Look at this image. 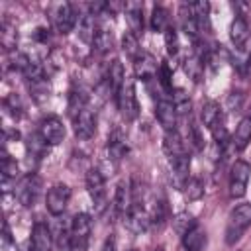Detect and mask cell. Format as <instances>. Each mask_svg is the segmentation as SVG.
Segmentation results:
<instances>
[{"label": "cell", "mask_w": 251, "mask_h": 251, "mask_svg": "<svg viewBox=\"0 0 251 251\" xmlns=\"http://www.w3.org/2000/svg\"><path fill=\"white\" fill-rule=\"evenodd\" d=\"M90 231H92V220L88 214L80 212L73 216L71 227H69V247L71 251H86L88 241H90Z\"/></svg>", "instance_id": "6da1fadb"}, {"label": "cell", "mask_w": 251, "mask_h": 251, "mask_svg": "<svg viewBox=\"0 0 251 251\" xmlns=\"http://www.w3.org/2000/svg\"><path fill=\"white\" fill-rule=\"evenodd\" d=\"M251 226V204H239L231 210L226 226V243L233 245L239 241V237L245 233V229Z\"/></svg>", "instance_id": "7a4b0ae2"}, {"label": "cell", "mask_w": 251, "mask_h": 251, "mask_svg": "<svg viewBox=\"0 0 251 251\" xmlns=\"http://www.w3.org/2000/svg\"><path fill=\"white\" fill-rule=\"evenodd\" d=\"M116 102H118V110L124 116V120H135L139 114V104H137V96H135V86L133 80L126 76V80L122 82V86L116 92Z\"/></svg>", "instance_id": "3957f363"}, {"label": "cell", "mask_w": 251, "mask_h": 251, "mask_svg": "<svg viewBox=\"0 0 251 251\" xmlns=\"http://www.w3.org/2000/svg\"><path fill=\"white\" fill-rule=\"evenodd\" d=\"M39 192H41V178H39L35 173L25 175V176L20 178V182L14 186V196H16V200H18L22 206H25V208H29V206L35 204Z\"/></svg>", "instance_id": "277c9868"}, {"label": "cell", "mask_w": 251, "mask_h": 251, "mask_svg": "<svg viewBox=\"0 0 251 251\" xmlns=\"http://www.w3.org/2000/svg\"><path fill=\"white\" fill-rule=\"evenodd\" d=\"M249 178H251V165L243 159H237L231 165V173H229V196L231 198L245 196Z\"/></svg>", "instance_id": "5b68a950"}, {"label": "cell", "mask_w": 251, "mask_h": 251, "mask_svg": "<svg viewBox=\"0 0 251 251\" xmlns=\"http://www.w3.org/2000/svg\"><path fill=\"white\" fill-rule=\"evenodd\" d=\"M86 188H88V194L94 202V208L96 212H104L106 204H108V192H106V180H104V175L98 171V169H88L86 173Z\"/></svg>", "instance_id": "8992f818"}, {"label": "cell", "mask_w": 251, "mask_h": 251, "mask_svg": "<svg viewBox=\"0 0 251 251\" xmlns=\"http://www.w3.org/2000/svg\"><path fill=\"white\" fill-rule=\"evenodd\" d=\"M51 16H53V24H55V27H57L59 33L67 35V33L73 31V27H75V24H76V12H75L73 4L63 2V4L53 6Z\"/></svg>", "instance_id": "52a82bcc"}, {"label": "cell", "mask_w": 251, "mask_h": 251, "mask_svg": "<svg viewBox=\"0 0 251 251\" xmlns=\"http://www.w3.org/2000/svg\"><path fill=\"white\" fill-rule=\"evenodd\" d=\"M71 198V188L67 184H55L49 188L47 196H45V206L49 210V214L53 216H61L69 204Z\"/></svg>", "instance_id": "ba28073f"}, {"label": "cell", "mask_w": 251, "mask_h": 251, "mask_svg": "<svg viewBox=\"0 0 251 251\" xmlns=\"http://www.w3.org/2000/svg\"><path fill=\"white\" fill-rule=\"evenodd\" d=\"M73 124H75V135L78 139H90L96 131V118L92 114L90 108H82L75 118H73Z\"/></svg>", "instance_id": "9c48e42d"}, {"label": "cell", "mask_w": 251, "mask_h": 251, "mask_svg": "<svg viewBox=\"0 0 251 251\" xmlns=\"http://www.w3.org/2000/svg\"><path fill=\"white\" fill-rule=\"evenodd\" d=\"M39 133L43 135V139L49 143V145H57L63 141L65 137V126L63 122L57 118V116H49L45 120H41L39 124Z\"/></svg>", "instance_id": "30bf717a"}, {"label": "cell", "mask_w": 251, "mask_h": 251, "mask_svg": "<svg viewBox=\"0 0 251 251\" xmlns=\"http://www.w3.org/2000/svg\"><path fill=\"white\" fill-rule=\"evenodd\" d=\"M155 116H157V120H159V124L163 126L165 131H175L178 114H176V108H175L173 100L161 98V100L157 102V106H155Z\"/></svg>", "instance_id": "8fae6325"}, {"label": "cell", "mask_w": 251, "mask_h": 251, "mask_svg": "<svg viewBox=\"0 0 251 251\" xmlns=\"http://www.w3.org/2000/svg\"><path fill=\"white\" fill-rule=\"evenodd\" d=\"M29 247H31V251H51V247H53V235H51V229L43 222H37L31 227Z\"/></svg>", "instance_id": "7c38bea8"}, {"label": "cell", "mask_w": 251, "mask_h": 251, "mask_svg": "<svg viewBox=\"0 0 251 251\" xmlns=\"http://www.w3.org/2000/svg\"><path fill=\"white\" fill-rule=\"evenodd\" d=\"M133 71H135V76L141 78V80H151L155 78V75L159 73V67H157V61L153 59V55L141 51L137 55V59L133 61Z\"/></svg>", "instance_id": "4fadbf2b"}, {"label": "cell", "mask_w": 251, "mask_h": 251, "mask_svg": "<svg viewBox=\"0 0 251 251\" xmlns=\"http://www.w3.org/2000/svg\"><path fill=\"white\" fill-rule=\"evenodd\" d=\"M114 206H116V212L126 218L129 208H131V184L126 182V180H120L118 186H116V192H114Z\"/></svg>", "instance_id": "5bb4252c"}, {"label": "cell", "mask_w": 251, "mask_h": 251, "mask_svg": "<svg viewBox=\"0 0 251 251\" xmlns=\"http://www.w3.org/2000/svg\"><path fill=\"white\" fill-rule=\"evenodd\" d=\"M126 20H127L129 31L135 37H139L143 33V6L137 2H127L126 4Z\"/></svg>", "instance_id": "9a60e30c"}, {"label": "cell", "mask_w": 251, "mask_h": 251, "mask_svg": "<svg viewBox=\"0 0 251 251\" xmlns=\"http://www.w3.org/2000/svg\"><path fill=\"white\" fill-rule=\"evenodd\" d=\"M178 16H180V27H182V31H184L188 37H192V39L196 41L200 27H198V20H196V16H194V12H192V6H190V4H180Z\"/></svg>", "instance_id": "2e32d148"}, {"label": "cell", "mask_w": 251, "mask_h": 251, "mask_svg": "<svg viewBox=\"0 0 251 251\" xmlns=\"http://www.w3.org/2000/svg\"><path fill=\"white\" fill-rule=\"evenodd\" d=\"M229 39L237 49H245V43L249 39V25L243 16H237L229 25Z\"/></svg>", "instance_id": "e0dca14e"}, {"label": "cell", "mask_w": 251, "mask_h": 251, "mask_svg": "<svg viewBox=\"0 0 251 251\" xmlns=\"http://www.w3.org/2000/svg\"><path fill=\"white\" fill-rule=\"evenodd\" d=\"M169 161H171V169H173L175 182L182 188L184 182L190 178V176H188V171H190V155H188V153H182V155L173 157V159H169Z\"/></svg>", "instance_id": "ac0fdd59"}, {"label": "cell", "mask_w": 251, "mask_h": 251, "mask_svg": "<svg viewBox=\"0 0 251 251\" xmlns=\"http://www.w3.org/2000/svg\"><path fill=\"white\" fill-rule=\"evenodd\" d=\"M47 147H49V143L43 139V135H41L39 131L29 133L27 139H25V151H27V157L33 159V161L43 159L45 153H47Z\"/></svg>", "instance_id": "d6986e66"}, {"label": "cell", "mask_w": 251, "mask_h": 251, "mask_svg": "<svg viewBox=\"0 0 251 251\" xmlns=\"http://www.w3.org/2000/svg\"><path fill=\"white\" fill-rule=\"evenodd\" d=\"M127 151H129V147H127L126 135L120 129H116L110 135V139H108V153H110V157L116 159V161H120V159H124L127 155Z\"/></svg>", "instance_id": "ffe728a7"}, {"label": "cell", "mask_w": 251, "mask_h": 251, "mask_svg": "<svg viewBox=\"0 0 251 251\" xmlns=\"http://www.w3.org/2000/svg\"><path fill=\"white\" fill-rule=\"evenodd\" d=\"M163 151L167 153V157H169V159H173V157H178V155L186 153L182 137H180L176 131H165V137H163Z\"/></svg>", "instance_id": "44dd1931"}, {"label": "cell", "mask_w": 251, "mask_h": 251, "mask_svg": "<svg viewBox=\"0 0 251 251\" xmlns=\"http://www.w3.org/2000/svg\"><path fill=\"white\" fill-rule=\"evenodd\" d=\"M204 243H206V231L198 224L182 235V245L186 251H200L204 247Z\"/></svg>", "instance_id": "7402d4cb"}, {"label": "cell", "mask_w": 251, "mask_h": 251, "mask_svg": "<svg viewBox=\"0 0 251 251\" xmlns=\"http://www.w3.org/2000/svg\"><path fill=\"white\" fill-rule=\"evenodd\" d=\"M126 80V75H124V67L118 59H114L108 67V73H106V84H108V90H112L114 94L118 92V88L122 86V82Z\"/></svg>", "instance_id": "603a6c76"}, {"label": "cell", "mask_w": 251, "mask_h": 251, "mask_svg": "<svg viewBox=\"0 0 251 251\" xmlns=\"http://www.w3.org/2000/svg\"><path fill=\"white\" fill-rule=\"evenodd\" d=\"M249 141H251V116H247V118H243L241 122H239V126L235 127V135H233V147L235 149H245L247 145H249Z\"/></svg>", "instance_id": "cb8c5ba5"}, {"label": "cell", "mask_w": 251, "mask_h": 251, "mask_svg": "<svg viewBox=\"0 0 251 251\" xmlns=\"http://www.w3.org/2000/svg\"><path fill=\"white\" fill-rule=\"evenodd\" d=\"M96 31H98V27H96V16L84 14V16L78 20V37H80L84 43H92Z\"/></svg>", "instance_id": "d4e9b609"}, {"label": "cell", "mask_w": 251, "mask_h": 251, "mask_svg": "<svg viewBox=\"0 0 251 251\" xmlns=\"http://www.w3.org/2000/svg\"><path fill=\"white\" fill-rule=\"evenodd\" d=\"M200 118H202V124L210 129L216 122H220V120L224 118V116H222V108H220V104H218V102H214V100L204 102V104H202Z\"/></svg>", "instance_id": "484cf974"}, {"label": "cell", "mask_w": 251, "mask_h": 251, "mask_svg": "<svg viewBox=\"0 0 251 251\" xmlns=\"http://www.w3.org/2000/svg\"><path fill=\"white\" fill-rule=\"evenodd\" d=\"M114 47V37H112V31L104 29V27H98L96 35H94V41H92V49L96 53H108L110 49Z\"/></svg>", "instance_id": "4316f807"}, {"label": "cell", "mask_w": 251, "mask_h": 251, "mask_svg": "<svg viewBox=\"0 0 251 251\" xmlns=\"http://www.w3.org/2000/svg\"><path fill=\"white\" fill-rule=\"evenodd\" d=\"M122 51H124L131 61H135L137 55L141 53L139 41H137V37H135L131 31H126V33H124V37H122Z\"/></svg>", "instance_id": "83f0119b"}, {"label": "cell", "mask_w": 251, "mask_h": 251, "mask_svg": "<svg viewBox=\"0 0 251 251\" xmlns=\"http://www.w3.org/2000/svg\"><path fill=\"white\" fill-rule=\"evenodd\" d=\"M190 6H192V12H194V16H196V20H198V27L208 31V29H210V18H208V14H210V4H208V2H192Z\"/></svg>", "instance_id": "f1b7e54d"}, {"label": "cell", "mask_w": 251, "mask_h": 251, "mask_svg": "<svg viewBox=\"0 0 251 251\" xmlns=\"http://www.w3.org/2000/svg\"><path fill=\"white\" fill-rule=\"evenodd\" d=\"M4 157H2V182H4V186L12 180V178H16V175H18V163H16V159H12L6 151L2 153Z\"/></svg>", "instance_id": "f546056e"}, {"label": "cell", "mask_w": 251, "mask_h": 251, "mask_svg": "<svg viewBox=\"0 0 251 251\" xmlns=\"http://www.w3.org/2000/svg\"><path fill=\"white\" fill-rule=\"evenodd\" d=\"M167 22H169V16H167V10L161 8V6H155L153 12H151V29L153 31H163L167 29Z\"/></svg>", "instance_id": "4dcf8cb0"}, {"label": "cell", "mask_w": 251, "mask_h": 251, "mask_svg": "<svg viewBox=\"0 0 251 251\" xmlns=\"http://www.w3.org/2000/svg\"><path fill=\"white\" fill-rule=\"evenodd\" d=\"M182 188H184V194H186L188 200H198V198H202V194H204V184H202V180L196 178V176H190V178L184 182Z\"/></svg>", "instance_id": "1f68e13d"}, {"label": "cell", "mask_w": 251, "mask_h": 251, "mask_svg": "<svg viewBox=\"0 0 251 251\" xmlns=\"http://www.w3.org/2000/svg\"><path fill=\"white\" fill-rule=\"evenodd\" d=\"M157 78H159V84L163 86V90L167 94H173V69L167 65V63H161L159 65V73H157Z\"/></svg>", "instance_id": "d6a6232c"}, {"label": "cell", "mask_w": 251, "mask_h": 251, "mask_svg": "<svg viewBox=\"0 0 251 251\" xmlns=\"http://www.w3.org/2000/svg\"><path fill=\"white\" fill-rule=\"evenodd\" d=\"M173 226H175V229H176L180 235H184L190 227H194V226H196V220H194L188 212H180V214H176V216H175Z\"/></svg>", "instance_id": "836d02e7"}, {"label": "cell", "mask_w": 251, "mask_h": 251, "mask_svg": "<svg viewBox=\"0 0 251 251\" xmlns=\"http://www.w3.org/2000/svg\"><path fill=\"white\" fill-rule=\"evenodd\" d=\"M0 39H2V47H4L8 53L16 51L14 47H16V39H18V35H16V29L8 25V22H4V24H2V33H0Z\"/></svg>", "instance_id": "e575fe53"}, {"label": "cell", "mask_w": 251, "mask_h": 251, "mask_svg": "<svg viewBox=\"0 0 251 251\" xmlns=\"http://www.w3.org/2000/svg\"><path fill=\"white\" fill-rule=\"evenodd\" d=\"M29 57L25 55V53H20V51H12V53H8V65H10V69H14V71H22V73H25V69L29 67Z\"/></svg>", "instance_id": "d590c367"}, {"label": "cell", "mask_w": 251, "mask_h": 251, "mask_svg": "<svg viewBox=\"0 0 251 251\" xmlns=\"http://www.w3.org/2000/svg\"><path fill=\"white\" fill-rule=\"evenodd\" d=\"M204 61L194 53L192 57H188L186 61H184V71L194 78V80H200V75H202V69H204Z\"/></svg>", "instance_id": "8d00e7d4"}, {"label": "cell", "mask_w": 251, "mask_h": 251, "mask_svg": "<svg viewBox=\"0 0 251 251\" xmlns=\"http://www.w3.org/2000/svg\"><path fill=\"white\" fill-rule=\"evenodd\" d=\"M173 104L176 108V114H190V98L182 88L173 90Z\"/></svg>", "instance_id": "74e56055"}, {"label": "cell", "mask_w": 251, "mask_h": 251, "mask_svg": "<svg viewBox=\"0 0 251 251\" xmlns=\"http://www.w3.org/2000/svg\"><path fill=\"white\" fill-rule=\"evenodd\" d=\"M165 45H167V53L169 55H176L178 53V35L175 27H167L165 29Z\"/></svg>", "instance_id": "f35d334b"}, {"label": "cell", "mask_w": 251, "mask_h": 251, "mask_svg": "<svg viewBox=\"0 0 251 251\" xmlns=\"http://www.w3.org/2000/svg\"><path fill=\"white\" fill-rule=\"evenodd\" d=\"M4 106H6V110H10V114H12L14 118H20V116H22V106H20V100H18L16 94H10V96L4 100Z\"/></svg>", "instance_id": "ab89813d"}, {"label": "cell", "mask_w": 251, "mask_h": 251, "mask_svg": "<svg viewBox=\"0 0 251 251\" xmlns=\"http://www.w3.org/2000/svg\"><path fill=\"white\" fill-rule=\"evenodd\" d=\"M241 100H243V94H241V92H229V96H227V102H226L227 110H239V106H241Z\"/></svg>", "instance_id": "60d3db41"}, {"label": "cell", "mask_w": 251, "mask_h": 251, "mask_svg": "<svg viewBox=\"0 0 251 251\" xmlns=\"http://www.w3.org/2000/svg\"><path fill=\"white\" fill-rule=\"evenodd\" d=\"M35 37H37L39 41L45 43V41L49 39V29H45V27H37V29H35Z\"/></svg>", "instance_id": "b9f144b4"}, {"label": "cell", "mask_w": 251, "mask_h": 251, "mask_svg": "<svg viewBox=\"0 0 251 251\" xmlns=\"http://www.w3.org/2000/svg\"><path fill=\"white\" fill-rule=\"evenodd\" d=\"M102 251H116V239H114L112 235H110V237L106 239V243H104Z\"/></svg>", "instance_id": "7bdbcfd3"}, {"label": "cell", "mask_w": 251, "mask_h": 251, "mask_svg": "<svg viewBox=\"0 0 251 251\" xmlns=\"http://www.w3.org/2000/svg\"><path fill=\"white\" fill-rule=\"evenodd\" d=\"M4 243H10L12 241V235H10V227H8V222H4Z\"/></svg>", "instance_id": "ee69618b"}, {"label": "cell", "mask_w": 251, "mask_h": 251, "mask_svg": "<svg viewBox=\"0 0 251 251\" xmlns=\"http://www.w3.org/2000/svg\"><path fill=\"white\" fill-rule=\"evenodd\" d=\"M151 251H165V249H163V247H153Z\"/></svg>", "instance_id": "f6af8a7d"}, {"label": "cell", "mask_w": 251, "mask_h": 251, "mask_svg": "<svg viewBox=\"0 0 251 251\" xmlns=\"http://www.w3.org/2000/svg\"><path fill=\"white\" fill-rule=\"evenodd\" d=\"M129 251H137V249H129Z\"/></svg>", "instance_id": "bcb514c9"}]
</instances>
